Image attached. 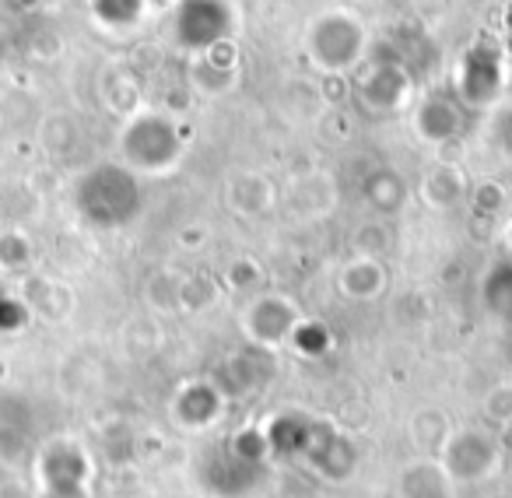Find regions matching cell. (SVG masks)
Returning <instances> with one entry per match:
<instances>
[{
    "label": "cell",
    "instance_id": "cell-1",
    "mask_svg": "<svg viewBox=\"0 0 512 498\" xmlns=\"http://www.w3.org/2000/svg\"><path fill=\"white\" fill-rule=\"evenodd\" d=\"M442 467L453 481H484L498 467L495 435L481 428H453L442 442Z\"/></svg>",
    "mask_w": 512,
    "mask_h": 498
},
{
    "label": "cell",
    "instance_id": "cell-2",
    "mask_svg": "<svg viewBox=\"0 0 512 498\" xmlns=\"http://www.w3.org/2000/svg\"><path fill=\"white\" fill-rule=\"evenodd\" d=\"M456 481L446 474L442 463L414 460L400 474V498H453Z\"/></svg>",
    "mask_w": 512,
    "mask_h": 498
}]
</instances>
